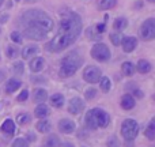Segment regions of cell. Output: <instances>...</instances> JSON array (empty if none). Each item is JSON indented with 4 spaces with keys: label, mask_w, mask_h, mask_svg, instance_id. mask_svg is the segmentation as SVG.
Here are the masks:
<instances>
[{
    "label": "cell",
    "mask_w": 155,
    "mask_h": 147,
    "mask_svg": "<svg viewBox=\"0 0 155 147\" xmlns=\"http://www.w3.org/2000/svg\"><path fill=\"white\" fill-rule=\"evenodd\" d=\"M82 32V19L78 14L67 11L63 14L60 22V32L53 38L49 48L52 52H60L74 42Z\"/></svg>",
    "instance_id": "1"
},
{
    "label": "cell",
    "mask_w": 155,
    "mask_h": 147,
    "mask_svg": "<svg viewBox=\"0 0 155 147\" xmlns=\"http://www.w3.org/2000/svg\"><path fill=\"white\" fill-rule=\"evenodd\" d=\"M21 26L23 34L30 40H44L53 29V21L46 12L41 10H29L21 16Z\"/></svg>",
    "instance_id": "2"
},
{
    "label": "cell",
    "mask_w": 155,
    "mask_h": 147,
    "mask_svg": "<svg viewBox=\"0 0 155 147\" xmlns=\"http://www.w3.org/2000/svg\"><path fill=\"white\" fill-rule=\"evenodd\" d=\"M109 121H110L109 115L102 109H91L86 115V125L90 129L105 128V127H107Z\"/></svg>",
    "instance_id": "3"
},
{
    "label": "cell",
    "mask_w": 155,
    "mask_h": 147,
    "mask_svg": "<svg viewBox=\"0 0 155 147\" xmlns=\"http://www.w3.org/2000/svg\"><path fill=\"white\" fill-rule=\"evenodd\" d=\"M82 65V57L76 53V52H71L68 56H65L61 62V67H60V76L68 78L74 75L79 70Z\"/></svg>",
    "instance_id": "4"
},
{
    "label": "cell",
    "mask_w": 155,
    "mask_h": 147,
    "mask_svg": "<svg viewBox=\"0 0 155 147\" xmlns=\"http://www.w3.org/2000/svg\"><path fill=\"white\" fill-rule=\"evenodd\" d=\"M137 132H139V125H137L136 121L131 120V119H127L123 121V125H121V135L124 136V139L127 140H134L136 138Z\"/></svg>",
    "instance_id": "5"
},
{
    "label": "cell",
    "mask_w": 155,
    "mask_h": 147,
    "mask_svg": "<svg viewBox=\"0 0 155 147\" xmlns=\"http://www.w3.org/2000/svg\"><path fill=\"white\" fill-rule=\"evenodd\" d=\"M91 56L98 62H106L110 57V52L105 44H95L91 49Z\"/></svg>",
    "instance_id": "6"
},
{
    "label": "cell",
    "mask_w": 155,
    "mask_h": 147,
    "mask_svg": "<svg viewBox=\"0 0 155 147\" xmlns=\"http://www.w3.org/2000/svg\"><path fill=\"white\" fill-rule=\"evenodd\" d=\"M140 37L146 41H150L155 37V19L150 18L142 25V29H140Z\"/></svg>",
    "instance_id": "7"
},
{
    "label": "cell",
    "mask_w": 155,
    "mask_h": 147,
    "mask_svg": "<svg viewBox=\"0 0 155 147\" xmlns=\"http://www.w3.org/2000/svg\"><path fill=\"white\" fill-rule=\"evenodd\" d=\"M83 78H84V80L88 83H95L101 79V71H99V68L94 67V65H90V67H87L84 70Z\"/></svg>",
    "instance_id": "8"
},
{
    "label": "cell",
    "mask_w": 155,
    "mask_h": 147,
    "mask_svg": "<svg viewBox=\"0 0 155 147\" xmlns=\"http://www.w3.org/2000/svg\"><path fill=\"white\" fill-rule=\"evenodd\" d=\"M84 108V102L82 101L80 98H72L68 104V112L72 113V115H79L80 112Z\"/></svg>",
    "instance_id": "9"
},
{
    "label": "cell",
    "mask_w": 155,
    "mask_h": 147,
    "mask_svg": "<svg viewBox=\"0 0 155 147\" xmlns=\"http://www.w3.org/2000/svg\"><path fill=\"white\" fill-rule=\"evenodd\" d=\"M59 129L63 134H72L75 131V124H74V121L68 120V119H63L59 123Z\"/></svg>",
    "instance_id": "10"
},
{
    "label": "cell",
    "mask_w": 155,
    "mask_h": 147,
    "mask_svg": "<svg viewBox=\"0 0 155 147\" xmlns=\"http://www.w3.org/2000/svg\"><path fill=\"white\" fill-rule=\"evenodd\" d=\"M121 42H123V49L124 51L131 52V51H134V49L136 48L137 40L135 37H124L123 40H121Z\"/></svg>",
    "instance_id": "11"
},
{
    "label": "cell",
    "mask_w": 155,
    "mask_h": 147,
    "mask_svg": "<svg viewBox=\"0 0 155 147\" xmlns=\"http://www.w3.org/2000/svg\"><path fill=\"white\" fill-rule=\"evenodd\" d=\"M40 52V48L35 45H29V46H25L23 51H22V57L23 59H30V57L35 56V55Z\"/></svg>",
    "instance_id": "12"
},
{
    "label": "cell",
    "mask_w": 155,
    "mask_h": 147,
    "mask_svg": "<svg viewBox=\"0 0 155 147\" xmlns=\"http://www.w3.org/2000/svg\"><path fill=\"white\" fill-rule=\"evenodd\" d=\"M134 106H135V99H134V97H131V95H124L123 99H121V108H123V109H125V110H129V109H132Z\"/></svg>",
    "instance_id": "13"
},
{
    "label": "cell",
    "mask_w": 155,
    "mask_h": 147,
    "mask_svg": "<svg viewBox=\"0 0 155 147\" xmlns=\"http://www.w3.org/2000/svg\"><path fill=\"white\" fill-rule=\"evenodd\" d=\"M30 68H31V71H34V72H40L44 68V59L42 57H35V59L31 60V63H30Z\"/></svg>",
    "instance_id": "14"
},
{
    "label": "cell",
    "mask_w": 155,
    "mask_h": 147,
    "mask_svg": "<svg viewBox=\"0 0 155 147\" xmlns=\"http://www.w3.org/2000/svg\"><path fill=\"white\" fill-rule=\"evenodd\" d=\"M19 87H21V82H19L18 79H10L7 82V86H5V91H7L8 94H11L15 90H18Z\"/></svg>",
    "instance_id": "15"
},
{
    "label": "cell",
    "mask_w": 155,
    "mask_h": 147,
    "mask_svg": "<svg viewBox=\"0 0 155 147\" xmlns=\"http://www.w3.org/2000/svg\"><path fill=\"white\" fill-rule=\"evenodd\" d=\"M2 131L5 132L8 135H12L15 132V124H14L12 120H5L2 125Z\"/></svg>",
    "instance_id": "16"
},
{
    "label": "cell",
    "mask_w": 155,
    "mask_h": 147,
    "mask_svg": "<svg viewBox=\"0 0 155 147\" xmlns=\"http://www.w3.org/2000/svg\"><path fill=\"white\" fill-rule=\"evenodd\" d=\"M49 115V109L46 105L41 104L35 108V117H46Z\"/></svg>",
    "instance_id": "17"
},
{
    "label": "cell",
    "mask_w": 155,
    "mask_h": 147,
    "mask_svg": "<svg viewBox=\"0 0 155 147\" xmlns=\"http://www.w3.org/2000/svg\"><path fill=\"white\" fill-rule=\"evenodd\" d=\"M116 0H98V7L99 10H109L116 5Z\"/></svg>",
    "instance_id": "18"
},
{
    "label": "cell",
    "mask_w": 155,
    "mask_h": 147,
    "mask_svg": "<svg viewBox=\"0 0 155 147\" xmlns=\"http://www.w3.org/2000/svg\"><path fill=\"white\" fill-rule=\"evenodd\" d=\"M137 70H139V72H142V74H147L151 71V65L147 60H140V62L137 63Z\"/></svg>",
    "instance_id": "19"
},
{
    "label": "cell",
    "mask_w": 155,
    "mask_h": 147,
    "mask_svg": "<svg viewBox=\"0 0 155 147\" xmlns=\"http://www.w3.org/2000/svg\"><path fill=\"white\" fill-rule=\"evenodd\" d=\"M46 97H48V94H46V91L42 90V89H37V90L34 91V101L35 102H44L46 99Z\"/></svg>",
    "instance_id": "20"
},
{
    "label": "cell",
    "mask_w": 155,
    "mask_h": 147,
    "mask_svg": "<svg viewBox=\"0 0 155 147\" xmlns=\"http://www.w3.org/2000/svg\"><path fill=\"white\" fill-rule=\"evenodd\" d=\"M51 102H52V105H53V106L61 108L63 105H64V98H63L61 94H54V95H52Z\"/></svg>",
    "instance_id": "21"
},
{
    "label": "cell",
    "mask_w": 155,
    "mask_h": 147,
    "mask_svg": "<svg viewBox=\"0 0 155 147\" xmlns=\"http://www.w3.org/2000/svg\"><path fill=\"white\" fill-rule=\"evenodd\" d=\"M123 74L127 75V76H131V75H134L135 74L134 64H132V63H129V62L124 63V64H123Z\"/></svg>",
    "instance_id": "22"
},
{
    "label": "cell",
    "mask_w": 155,
    "mask_h": 147,
    "mask_svg": "<svg viewBox=\"0 0 155 147\" xmlns=\"http://www.w3.org/2000/svg\"><path fill=\"white\" fill-rule=\"evenodd\" d=\"M37 129L41 132V134H46V132L51 131V123L46 121V120L40 121V123L37 124Z\"/></svg>",
    "instance_id": "23"
},
{
    "label": "cell",
    "mask_w": 155,
    "mask_h": 147,
    "mask_svg": "<svg viewBox=\"0 0 155 147\" xmlns=\"http://www.w3.org/2000/svg\"><path fill=\"white\" fill-rule=\"evenodd\" d=\"M127 25H128V22H127V19L125 18H117L114 21V29L116 30H118V32H121V30H124L127 27Z\"/></svg>",
    "instance_id": "24"
},
{
    "label": "cell",
    "mask_w": 155,
    "mask_h": 147,
    "mask_svg": "<svg viewBox=\"0 0 155 147\" xmlns=\"http://www.w3.org/2000/svg\"><path fill=\"white\" fill-rule=\"evenodd\" d=\"M146 136H147L150 140L155 139V123L154 121H151L150 125H148V128L146 129Z\"/></svg>",
    "instance_id": "25"
},
{
    "label": "cell",
    "mask_w": 155,
    "mask_h": 147,
    "mask_svg": "<svg viewBox=\"0 0 155 147\" xmlns=\"http://www.w3.org/2000/svg\"><path fill=\"white\" fill-rule=\"evenodd\" d=\"M45 146L46 147H57L59 146V138H57L56 135H51V136L46 139Z\"/></svg>",
    "instance_id": "26"
},
{
    "label": "cell",
    "mask_w": 155,
    "mask_h": 147,
    "mask_svg": "<svg viewBox=\"0 0 155 147\" xmlns=\"http://www.w3.org/2000/svg\"><path fill=\"white\" fill-rule=\"evenodd\" d=\"M101 82H99V85H101V90L105 91V93H107V91L110 90V80L107 79V78H102V79H99Z\"/></svg>",
    "instance_id": "27"
},
{
    "label": "cell",
    "mask_w": 155,
    "mask_h": 147,
    "mask_svg": "<svg viewBox=\"0 0 155 147\" xmlns=\"http://www.w3.org/2000/svg\"><path fill=\"white\" fill-rule=\"evenodd\" d=\"M12 70H14V74L22 75V74H23V63H21V62H16V63H14V65H12Z\"/></svg>",
    "instance_id": "28"
},
{
    "label": "cell",
    "mask_w": 155,
    "mask_h": 147,
    "mask_svg": "<svg viewBox=\"0 0 155 147\" xmlns=\"http://www.w3.org/2000/svg\"><path fill=\"white\" fill-rule=\"evenodd\" d=\"M30 121V116L27 115V113H22V115H19L18 116V123L19 124H22V125H23V124H27Z\"/></svg>",
    "instance_id": "29"
},
{
    "label": "cell",
    "mask_w": 155,
    "mask_h": 147,
    "mask_svg": "<svg viewBox=\"0 0 155 147\" xmlns=\"http://www.w3.org/2000/svg\"><path fill=\"white\" fill-rule=\"evenodd\" d=\"M11 40H12L14 42H16V44H21V42H22V35H21V33H18V32L11 33Z\"/></svg>",
    "instance_id": "30"
},
{
    "label": "cell",
    "mask_w": 155,
    "mask_h": 147,
    "mask_svg": "<svg viewBox=\"0 0 155 147\" xmlns=\"http://www.w3.org/2000/svg\"><path fill=\"white\" fill-rule=\"evenodd\" d=\"M12 147H29V145H27V142L25 139H16L12 143Z\"/></svg>",
    "instance_id": "31"
},
{
    "label": "cell",
    "mask_w": 155,
    "mask_h": 147,
    "mask_svg": "<svg viewBox=\"0 0 155 147\" xmlns=\"http://www.w3.org/2000/svg\"><path fill=\"white\" fill-rule=\"evenodd\" d=\"M110 40H112L113 45H120L123 38H121L120 34H112V35H110Z\"/></svg>",
    "instance_id": "32"
},
{
    "label": "cell",
    "mask_w": 155,
    "mask_h": 147,
    "mask_svg": "<svg viewBox=\"0 0 155 147\" xmlns=\"http://www.w3.org/2000/svg\"><path fill=\"white\" fill-rule=\"evenodd\" d=\"M7 55H8V57H16V55H18V49L16 48H14L12 45H10L8 46V52H7Z\"/></svg>",
    "instance_id": "33"
},
{
    "label": "cell",
    "mask_w": 155,
    "mask_h": 147,
    "mask_svg": "<svg viewBox=\"0 0 155 147\" xmlns=\"http://www.w3.org/2000/svg\"><path fill=\"white\" fill-rule=\"evenodd\" d=\"M107 147H120V143L117 142L116 136H112L109 140H107Z\"/></svg>",
    "instance_id": "34"
},
{
    "label": "cell",
    "mask_w": 155,
    "mask_h": 147,
    "mask_svg": "<svg viewBox=\"0 0 155 147\" xmlns=\"http://www.w3.org/2000/svg\"><path fill=\"white\" fill-rule=\"evenodd\" d=\"M27 97H29V91H27V90H23V91H22V93L18 95V101H19V102L26 101Z\"/></svg>",
    "instance_id": "35"
},
{
    "label": "cell",
    "mask_w": 155,
    "mask_h": 147,
    "mask_svg": "<svg viewBox=\"0 0 155 147\" xmlns=\"http://www.w3.org/2000/svg\"><path fill=\"white\" fill-rule=\"evenodd\" d=\"M95 94H97V91L94 90V89H88V90L86 91V98H87V99H93L94 97H95Z\"/></svg>",
    "instance_id": "36"
},
{
    "label": "cell",
    "mask_w": 155,
    "mask_h": 147,
    "mask_svg": "<svg viewBox=\"0 0 155 147\" xmlns=\"http://www.w3.org/2000/svg\"><path fill=\"white\" fill-rule=\"evenodd\" d=\"M105 27H106V26H105V23H102V25H97V26H95V32L97 33H99V34H102V33H104L105 32Z\"/></svg>",
    "instance_id": "37"
},
{
    "label": "cell",
    "mask_w": 155,
    "mask_h": 147,
    "mask_svg": "<svg viewBox=\"0 0 155 147\" xmlns=\"http://www.w3.org/2000/svg\"><path fill=\"white\" fill-rule=\"evenodd\" d=\"M135 95H136L137 98H142V97H143V93H142V91H139V90H136V91H135Z\"/></svg>",
    "instance_id": "38"
},
{
    "label": "cell",
    "mask_w": 155,
    "mask_h": 147,
    "mask_svg": "<svg viewBox=\"0 0 155 147\" xmlns=\"http://www.w3.org/2000/svg\"><path fill=\"white\" fill-rule=\"evenodd\" d=\"M61 147H74L72 143H68V142H65V143H63Z\"/></svg>",
    "instance_id": "39"
},
{
    "label": "cell",
    "mask_w": 155,
    "mask_h": 147,
    "mask_svg": "<svg viewBox=\"0 0 155 147\" xmlns=\"http://www.w3.org/2000/svg\"><path fill=\"white\" fill-rule=\"evenodd\" d=\"M5 21H7V15H2V16H0V22H2V23H4Z\"/></svg>",
    "instance_id": "40"
},
{
    "label": "cell",
    "mask_w": 155,
    "mask_h": 147,
    "mask_svg": "<svg viewBox=\"0 0 155 147\" xmlns=\"http://www.w3.org/2000/svg\"><path fill=\"white\" fill-rule=\"evenodd\" d=\"M4 79V72L3 71H0V80H3Z\"/></svg>",
    "instance_id": "41"
},
{
    "label": "cell",
    "mask_w": 155,
    "mask_h": 147,
    "mask_svg": "<svg viewBox=\"0 0 155 147\" xmlns=\"http://www.w3.org/2000/svg\"><path fill=\"white\" fill-rule=\"evenodd\" d=\"M2 3H3V0H0V5H2Z\"/></svg>",
    "instance_id": "42"
},
{
    "label": "cell",
    "mask_w": 155,
    "mask_h": 147,
    "mask_svg": "<svg viewBox=\"0 0 155 147\" xmlns=\"http://www.w3.org/2000/svg\"><path fill=\"white\" fill-rule=\"evenodd\" d=\"M148 2H155V0H148Z\"/></svg>",
    "instance_id": "43"
},
{
    "label": "cell",
    "mask_w": 155,
    "mask_h": 147,
    "mask_svg": "<svg viewBox=\"0 0 155 147\" xmlns=\"http://www.w3.org/2000/svg\"><path fill=\"white\" fill-rule=\"evenodd\" d=\"M0 32H2V30H0Z\"/></svg>",
    "instance_id": "44"
}]
</instances>
